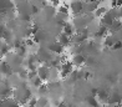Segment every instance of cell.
<instances>
[{
    "instance_id": "6da1fadb",
    "label": "cell",
    "mask_w": 122,
    "mask_h": 107,
    "mask_svg": "<svg viewBox=\"0 0 122 107\" xmlns=\"http://www.w3.org/2000/svg\"><path fill=\"white\" fill-rule=\"evenodd\" d=\"M13 93H14V100H16L18 102H21V103H26L29 101V98L31 97V91L26 85L18 86L13 91Z\"/></svg>"
},
{
    "instance_id": "7a4b0ae2",
    "label": "cell",
    "mask_w": 122,
    "mask_h": 107,
    "mask_svg": "<svg viewBox=\"0 0 122 107\" xmlns=\"http://www.w3.org/2000/svg\"><path fill=\"white\" fill-rule=\"evenodd\" d=\"M84 9V0H71L69 4V11L72 15H80Z\"/></svg>"
},
{
    "instance_id": "3957f363",
    "label": "cell",
    "mask_w": 122,
    "mask_h": 107,
    "mask_svg": "<svg viewBox=\"0 0 122 107\" xmlns=\"http://www.w3.org/2000/svg\"><path fill=\"white\" fill-rule=\"evenodd\" d=\"M36 74L37 77L44 82V81H47L49 80V76H50V67L47 65H40L37 66L36 69Z\"/></svg>"
},
{
    "instance_id": "277c9868",
    "label": "cell",
    "mask_w": 122,
    "mask_h": 107,
    "mask_svg": "<svg viewBox=\"0 0 122 107\" xmlns=\"http://www.w3.org/2000/svg\"><path fill=\"white\" fill-rule=\"evenodd\" d=\"M74 71V66L71 62H64L59 67V72L62 77H69V75Z\"/></svg>"
},
{
    "instance_id": "5b68a950",
    "label": "cell",
    "mask_w": 122,
    "mask_h": 107,
    "mask_svg": "<svg viewBox=\"0 0 122 107\" xmlns=\"http://www.w3.org/2000/svg\"><path fill=\"white\" fill-rule=\"evenodd\" d=\"M46 47L49 49V51L51 52V54H62L64 52V50H65V47H62L61 45L55 40V41H51L49 45H46Z\"/></svg>"
},
{
    "instance_id": "8992f818",
    "label": "cell",
    "mask_w": 122,
    "mask_h": 107,
    "mask_svg": "<svg viewBox=\"0 0 122 107\" xmlns=\"http://www.w3.org/2000/svg\"><path fill=\"white\" fill-rule=\"evenodd\" d=\"M98 6H100L98 1H87V3L84 1V9H82V13H85V14H93V11H95Z\"/></svg>"
},
{
    "instance_id": "52a82bcc",
    "label": "cell",
    "mask_w": 122,
    "mask_h": 107,
    "mask_svg": "<svg viewBox=\"0 0 122 107\" xmlns=\"http://www.w3.org/2000/svg\"><path fill=\"white\" fill-rule=\"evenodd\" d=\"M85 62H86V57L82 54H75V55H72V59H71V64H72V66L81 67Z\"/></svg>"
},
{
    "instance_id": "ba28073f",
    "label": "cell",
    "mask_w": 122,
    "mask_h": 107,
    "mask_svg": "<svg viewBox=\"0 0 122 107\" xmlns=\"http://www.w3.org/2000/svg\"><path fill=\"white\" fill-rule=\"evenodd\" d=\"M13 92V90L10 88V86L5 82H0V100L8 98L9 95Z\"/></svg>"
},
{
    "instance_id": "9c48e42d",
    "label": "cell",
    "mask_w": 122,
    "mask_h": 107,
    "mask_svg": "<svg viewBox=\"0 0 122 107\" xmlns=\"http://www.w3.org/2000/svg\"><path fill=\"white\" fill-rule=\"evenodd\" d=\"M107 101L111 103V105H120L122 102V93H118V92H111L108 93V97H107Z\"/></svg>"
},
{
    "instance_id": "30bf717a",
    "label": "cell",
    "mask_w": 122,
    "mask_h": 107,
    "mask_svg": "<svg viewBox=\"0 0 122 107\" xmlns=\"http://www.w3.org/2000/svg\"><path fill=\"white\" fill-rule=\"evenodd\" d=\"M56 41L61 45L62 47H67L69 45L71 44V37L67 36V35H65L64 32H61V34H57V37H56Z\"/></svg>"
},
{
    "instance_id": "8fae6325",
    "label": "cell",
    "mask_w": 122,
    "mask_h": 107,
    "mask_svg": "<svg viewBox=\"0 0 122 107\" xmlns=\"http://www.w3.org/2000/svg\"><path fill=\"white\" fill-rule=\"evenodd\" d=\"M11 9H14L13 0H0V13H6Z\"/></svg>"
},
{
    "instance_id": "7c38bea8",
    "label": "cell",
    "mask_w": 122,
    "mask_h": 107,
    "mask_svg": "<svg viewBox=\"0 0 122 107\" xmlns=\"http://www.w3.org/2000/svg\"><path fill=\"white\" fill-rule=\"evenodd\" d=\"M0 107H19V102L11 97H8L0 100Z\"/></svg>"
},
{
    "instance_id": "4fadbf2b",
    "label": "cell",
    "mask_w": 122,
    "mask_h": 107,
    "mask_svg": "<svg viewBox=\"0 0 122 107\" xmlns=\"http://www.w3.org/2000/svg\"><path fill=\"white\" fill-rule=\"evenodd\" d=\"M62 32L65 34V35H67V36H74L75 35V27L72 25V22H66V24L62 26Z\"/></svg>"
},
{
    "instance_id": "5bb4252c",
    "label": "cell",
    "mask_w": 122,
    "mask_h": 107,
    "mask_svg": "<svg viewBox=\"0 0 122 107\" xmlns=\"http://www.w3.org/2000/svg\"><path fill=\"white\" fill-rule=\"evenodd\" d=\"M13 74V70L5 61H0V75H6L10 76Z\"/></svg>"
},
{
    "instance_id": "9a60e30c",
    "label": "cell",
    "mask_w": 122,
    "mask_h": 107,
    "mask_svg": "<svg viewBox=\"0 0 122 107\" xmlns=\"http://www.w3.org/2000/svg\"><path fill=\"white\" fill-rule=\"evenodd\" d=\"M121 27H122V21H121L120 19H116L112 24H111V26L108 27V31H110L111 34H115V32H117Z\"/></svg>"
},
{
    "instance_id": "2e32d148",
    "label": "cell",
    "mask_w": 122,
    "mask_h": 107,
    "mask_svg": "<svg viewBox=\"0 0 122 107\" xmlns=\"http://www.w3.org/2000/svg\"><path fill=\"white\" fill-rule=\"evenodd\" d=\"M115 42H116V39H115V36L112 35V34H110V35H106V36H105L103 44L106 45L107 47H111V49H112V46L115 45Z\"/></svg>"
},
{
    "instance_id": "e0dca14e",
    "label": "cell",
    "mask_w": 122,
    "mask_h": 107,
    "mask_svg": "<svg viewBox=\"0 0 122 107\" xmlns=\"http://www.w3.org/2000/svg\"><path fill=\"white\" fill-rule=\"evenodd\" d=\"M107 32H108V29H107V27L100 24V25H98V27H97V30H96V36L105 37V36L107 35Z\"/></svg>"
},
{
    "instance_id": "ac0fdd59",
    "label": "cell",
    "mask_w": 122,
    "mask_h": 107,
    "mask_svg": "<svg viewBox=\"0 0 122 107\" xmlns=\"http://www.w3.org/2000/svg\"><path fill=\"white\" fill-rule=\"evenodd\" d=\"M49 105V100L45 96H40L36 101V107H46Z\"/></svg>"
},
{
    "instance_id": "d6986e66",
    "label": "cell",
    "mask_w": 122,
    "mask_h": 107,
    "mask_svg": "<svg viewBox=\"0 0 122 107\" xmlns=\"http://www.w3.org/2000/svg\"><path fill=\"white\" fill-rule=\"evenodd\" d=\"M106 11H107V9L105 8V6H98L95 11H93L92 15H93V18H101V16L106 13Z\"/></svg>"
},
{
    "instance_id": "ffe728a7",
    "label": "cell",
    "mask_w": 122,
    "mask_h": 107,
    "mask_svg": "<svg viewBox=\"0 0 122 107\" xmlns=\"http://www.w3.org/2000/svg\"><path fill=\"white\" fill-rule=\"evenodd\" d=\"M30 82H31V85L34 86V87H36V88H39V87H40L41 85H44V83H42V81H41L40 78L37 77V75H36L35 77H32L31 80H30Z\"/></svg>"
},
{
    "instance_id": "44dd1931",
    "label": "cell",
    "mask_w": 122,
    "mask_h": 107,
    "mask_svg": "<svg viewBox=\"0 0 122 107\" xmlns=\"http://www.w3.org/2000/svg\"><path fill=\"white\" fill-rule=\"evenodd\" d=\"M107 97H108V93L103 90H98L97 91V98L100 101H107Z\"/></svg>"
},
{
    "instance_id": "7402d4cb",
    "label": "cell",
    "mask_w": 122,
    "mask_h": 107,
    "mask_svg": "<svg viewBox=\"0 0 122 107\" xmlns=\"http://www.w3.org/2000/svg\"><path fill=\"white\" fill-rule=\"evenodd\" d=\"M86 101L88 102V105L92 106V107H97V106H98V100H97L96 97H93V96H88V97L86 98Z\"/></svg>"
},
{
    "instance_id": "603a6c76",
    "label": "cell",
    "mask_w": 122,
    "mask_h": 107,
    "mask_svg": "<svg viewBox=\"0 0 122 107\" xmlns=\"http://www.w3.org/2000/svg\"><path fill=\"white\" fill-rule=\"evenodd\" d=\"M112 35L115 36V39H116V41H121L122 42V27L117 31V32H115V34H112Z\"/></svg>"
},
{
    "instance_id": "cb8c5ba5",
    "label": "cell",
    "mask_w": 122,
    "mask_h": 107,
    "mask_svg": "<svg viewBox=\"0 0 122 107\" xmlns=\"http://www.w3.org/2000/svg\"><path fill=\"white\" fill-rule=\"evenodd\" d=\"M36 101H37V98H35V97H30L29 98V101H27V106L29 107H36Z\"/></svg>"
},
{
    "instance_id": "d4e9b609",
    "label": "cell",
    "mask_w": 122,
    "mask_h": 107,
    "mask_svg": "<svg viewBox=\"0 0 122 107\" xmlns=\"http://www.w3.org/2000/svg\"><path fill=\"white\" fill-rule=\"evenodd\" d=\"M46 88H47V87H46L45 85H41L40 87H39V88H37V92H39V93H40V95H41V96H44V93H45V92H46Z\"/></svg>"
},
{
    "instance_id": "484cf974",
    "label": "cell",
    "mask_w": 122,
    "mask_h": 107,
    "mask_svg": "<svg viewBox=\"0 0 122 107\" xmlns=\"http://www.w3.org/2000/svg\"><path fill=\"white\" fill-rule=\"evenodd\" d=\"M121 47H122V42H121V41H116L115 45L112 46L113 50H118V49H121Z\"/></svg>"
},
{
    "instance_id": "4316f807",
    "label": "cell",
    "mask_w": 122,
    "mask_h": 107,
    "mask_svg": "<svg viewBox=\"0 0 122 107\" xmlns=\"http://www.w3.org/2000/svg\"><path fill=\"white\" fill-rule=\"evenodd\" d=\"M87 1H98V0H86L85 3H87Z\"/></svg>"
},
{
    "instance_id": "83f0119b",
    "label": "cell",
    "mask_w": 122,
    "mask_h": 107,
    "mask_svg": "<svg viewBox=\"0 0 122 107\" xmlns=\"http://www.w3.org/2000/svg\"><path fill=\"white\" fill-rule=\"evenodd\" d=\"M111 1H112V3H113V5H115V3H116V0H111Z\"/></svg>"
},
{
    "instance_id": "f1b7e54d",
    "label": "cell",
    "mask_w": 122,
    "mask_h": 107,
    "mask_svg": "<svg viewBox=\"0 0 122 107\" xmlns=\"http://www.w3.org/2000/svg\"><path fill=\"white\" fill-rule=\"evenodd\" d=\"M121 9H122V6H121ZM121 18H122V16H121Z\"/></svg>"
},
{
    "instance_id": "f546056e",
    "label": "cell",
    "mask_w": 122,
    "mask_h": 107,
    "mask_svg": "<svg viewBox=\"0 0 122 107\" xmlns=\"http://www.w3.org/2000/svg\"><path fill=\"white\" fill-rule=\"evenodd\" d=\"M81 107H82V106H81Z\"/></svg>"
}]
</instances>
